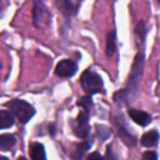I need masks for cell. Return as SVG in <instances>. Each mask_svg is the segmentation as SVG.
Segmentation results:
<instances>
[{"mask_svg":"<svg viewBox=\"0 0 160 160\" xmlns=\"http://www.w3.org/2000/svg\"><path fill=\"white\" fill-rule=\"evenodd\" d=\"M9 106L11 109V111L14 112V115L19 119L20 122L26 124L35 114V109L32 105H30L29 102H26L25 100L21 99H14L9 102Z\"/></svg>","mask_w":160,"mask_h":160,"instance_id":"1","label":"cell"},{"mask_svg":"<svg viewBox=\"0 0 160 160\" xmlns=\"http://www.w3.org/2000/svg\"><path fill=\"white\" fill-rule=\"evenodd\" d=\"M80 82H81V86L82 89L89 94V95H92V94H98L100 91H102V79L100 78V75H98L96 72L91 71V70H85L81 75V79H80Z\"/></svg>","mask_w":160,"mask_h":160,"instance_id":"2","label":"cell"},{"mask_svg":"<svg viewBox=\"0 0 160 160\" xmlns=\"http://www.w3.org/2000/svg\"><path fill=\"white\" fill-rule=\"evenodd\" d=\"M88 119H89V110L81 109V111L79 112L78 118L75 119V121H74V124H72L74 132H75V135H76L78 138L84 139V138L88 136L89 130H90Z\"/></svg>","mask_w":160,"mask_h":160,"instance_id":"3","label":"cell"},{"mask_svg":"<svg viewBox=\"0 0 160 160\" xmlns=\"http://www.w3.org/2000/svg\"><path fill=\"white\" fill-rule=\"evenodd\" d=\"M32 19H34V24L36 26H44V25H46L49 22L50 14H49L46 6L44 5V2H41V1H34Z\"/></svg>","mask_w":160,"mask_h":160,"instance_id":"4","label":"cell"},{"mask_svg":"<svg viewBox=\"0 0 160 160\" xmlns=\"http://www.w3.org/2000/svg\"><path fill=\"white\" fill-rule=\"evenodd\" d=\"M142 64H144V54L140 51L135 58V61L132 64V69H131V72H130V76H129V85L132 89L138 88V82H139L140 75H141Z\"/></svg>","mask_w":160,"mask_h":160,"instance_id":"5","label":"cell"},{"mask_svg":"<svg viewBox=\"0 0 160 160\" xmlns=\"http://www.w3.org/2000/svg\"><path fill=\"white\" fill-rule=\"evenodd\" d=\"M76 70H78V65L75 61L70 59H64L56 65L55 74L60 78H70L76 72Z\"/></svg>","mask_w":160,"mask_h":160,"instance_id":"6","label":"cell"},{"mask_svg":"<svg viewBox=\"0 0 160 160\" xmlns=\"http://www.w3.org/2000/svg\"><path fill=\"white\" fill-rule=\"evenodd\" d=\"M129 116L131 118V120H134V122H136L140 126H146L149 122H151L150 114L138 109H129Z\"/></svg>","mask_w":160,"mask_h":160,"instance_id":"7","label":"cell"},{"mask_svg":"<svg viewBox=\"0 0 160 160\" xmlns=\"http://www.w3.org/2000/svg\"><path fill=\"white\" fill-rule=\"evenodd\" d=\"M58 5L60 8V10L62 11V14L65 16H72L76 14L80 2H75V1H69V0H62V1H58Z\"/></svg>","mask_w":160,"mask_h":160,"instance_id":"8","label":"cell"},{"mask_svg":"<svg viewBox=\"0 0 160 160\" xmlns=\"http://www.w3.org/2000/svg\"><path fill=\"white\" fill-rule=\"evenodd\" d=\"M30 158L31 160H46L44 145L40 142H32L30 145Z\"/></svg>","mask_w":160,"mask_h":160,"instance_id":"9","label":"cell"},{"mask_svg":"<svg viewBox=\"0 0 160 160\" xmlns=\"http://www.w3.org/2000/svg\"><path fill=\"white\" fill-rule=\"evenodd\" d=\"M158 141H159V132L156 130H150L141 136V144L146 148L155 146Z\"/></svg>","mask_w":160,"mask_h":160,"instance_id":"10","label":"cell"},{"mask_svg":"<svg viewBox=\"0 0 160 160\" xmlns=\"http://www.w3.org/2000/svg\"><path fill=\"white\" fill-rule=\"evenodd\" d=\"M16 144V138L12 134H1L0 135V149L2 151L10 150Z\"/></svg>","mask_w":160,"mask_h":160,"instance_id":"11","label":"cell"},{"mask_svg":"<svg viewBox=\"0 0 160 160\" xmlns=\"http://www.w3.org/2000/svg\"><path fill=\"white\" fill-rule=\"evenodd\" d=\"M12 124H14L12 114L6 111V110H0V128L6 129V128L12 126Z\"/></svg>","mask_w":160,"mask_h":160,"instance_id":"12","label":"cell"},{"mask_svg":"<svg viewBox=\"0 0 160 160\" xmlns=\"http://www.w3.org/2000/svg\"><path fill=\"white\" fill-rule=\"evenodd\" d=\"M115 51V31L109 32L108 41H106V55L111 56Z\"/></svg>","mask_w":160,"mask_h":160,"instance_id":"13","label":"cell"},{"mask_svg":"<svg viewBox=\"0 0 160 160\" xmlns=\"http://www.w3.org/2000/svg\"><path fill=\"white\" fill-rule=\"evenodd\" d=\"M78 105H79L81 109H86V110L90 111V108H91V105H92V101H91L90 95H86V96H82L81 99H79Z\"/></svg>","mask_w":160,"mask_h":160,"instance_id":"14","label":"cell"},{"mask_svg":"<svg viewBox=\"0 0 160 160\" xmlns=\"http://www.w3.org/2000/svg\"><path fill=\"white\" fill-rule=\"evenodd\" d=\"M142 160H158V155L154 151H146L142 155Z\"/></svg>","mask_w":160,"mask_h":160,"instance_id":"15","label":"cell"},{"mask_svg":"<svg viewBox=\"0 0 160 160\" xmlns=\"http://www.w3.org/2000/svg\"><path fill=\"white\" fill-rule=\"evenodd\" d=\"M86 160H104V158H102L99 152H91V154L86 158Z\"/></svg>","mask_w":160,"mask_h":160,"instance_id":"16","label":"cell"},{"mask_svg":"<svg viewBox=\"0 0 160 160\" xmlns=\"http://www.w3.org/2000/svg\"><path fill=\"white\" fill-rule=\"evenodd\" d=\"M18 160H26V159H25V158H22V156H21V158H19V159H18Z\"/></svg>","mask_w":160,"mask_h":160,"instance_id":"17","label":"cell"},{"mask_svg":"<svg viewBox=\"0 0 160 160\" xmlns=\"http://www.w3.org/2000/svg\"><path fill=\"white\" fill-rule=\"evenodd\" d=\"M1 160H6V158H1Z\"/></svg>","mask_w":160,"mask_h":160,"instance_id":"18","label":"cell"},{"mask_svg":"<svg viewBox=\"0 0 160 160\" xmlns=\"http://www.w3.org/2000/svg\"><path fill=\"white\" fill-rule=\"evenodd\" d=\"M159 4H160V1H159Z\"/></svg>","mask_w":160,"mask_h":160,"instance_id":"19","label":"cell"}]
</instances>
